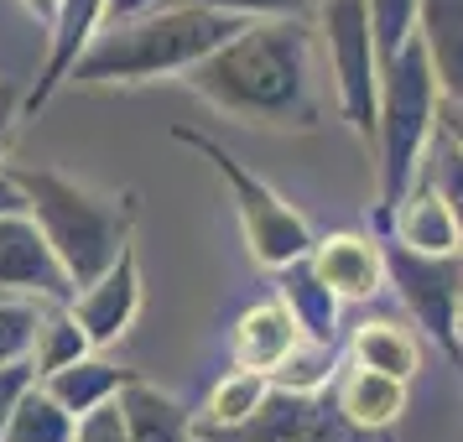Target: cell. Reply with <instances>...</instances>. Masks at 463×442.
Here are the masks:
<instances>
[{
    "label": "cell",
    "instance_id": "cell-1",
    "mask_svg": "<svg viewBox=\"0 0 463 442\" xmlns=\"http://www.w3.org/2000/svg\"><path fill=\"white\" fill-rule=\"evenodd\" d=\"M313 26L307 16H255L219 42L198 68L183 73V84L250 126H317V79H313Z\"/></svg>",
    "mask_w": 463,
    "mask_h": 442
},
{
    "label": "cell",
    "instance_id": "cell-2",
    "mask_svg": "<svg viewBox=\"0 0 463 442\" xmlns=\"http://www.w3.org/2000/svg\"><path fill=\"white\" fill-rule=\"evenodd\" d=\"M240 26H245V16L198 5V0H177V5H156V11L126 16V22H109L84 52V63L73 68V84L120 89L151 84V79H183L219 42H230Z\"/></svg>",
    "mask_w": 463,
    "mask_h": 442
},
{
    "label": "cell",
    "instance_id": "cell-3",
    "mask_svg": "<svg viewBox=\"0 0 463 442\" xmlns=\"http://www.w3.org/2000/svg\"><path fill=\"white\" fill-rule=\"evenodd\" d=\"M22 183L26 213L37 219L47 245L58 250L63 271L73 287H89L94 276H105L120 255L130 250V224H136V193L126 198H99V193L79 188L73 177L47 167H11Z\"/></svg>",
    "mask_w": 463,
    "mask_h": 442
},
{
    "label": "cell",
    "instance_id": "cell-4",
    "mask_svg": "<svg viewBox=\"0 0 463 442\" xmlns=\"http://www.w3.org/2000/svg\"><path fill=\"white\" fill-rule=\"evenodd\" d=\"M442 126V89L438 73L427 63L421 42L401 47L385 58L380 73V109H375V188H380V209L401 203L411 183L427 167L432 136Z\"/></svg>",
    "mask_w": 463,
    "mask_h": 442
},
{
    "label": "cell",
    "instance_id": "cell-5",
    "mask_svg": "<svg viewBox=\"0 0 463 442\" xmlns=\"http://www.w3.org/2000/svg\"><path fill=\"white\" fill-rule=\"evenodd\" d=\"M183 146H193L203 162H213V172L224 177V188L234 198V213H240V230H245V245L250 255L266 266V271H287L292 260H307L313 255V240L317 234L307 230V219L281 198L276 188H266L234 151H224L219 141L198 136V130H172Z\"/></svg>",
    "mask_w": 463,
    "mask_h": 442
},
{
    "label": "cell",
    "instance_id": "cell-6",
    "mask_svg": "<svg viewBox=\"0 0 463 442\" xmlns=\"http://www.w3.org/2000/svg\"><path fill=\"white\" fill-rule=\"evenodd\" d=\"M317 37L328 47V73H334L338 115L349 120L359 141H375V109H380V58L370 5L364 0H317Z\"/></svg>",
    "mask_w": 463,
    "mask_h": 442
},
{
    "label": "cell",
    "instance_id": "cell-7",
    "mask_svg": "<svg viewBox=\"0 0 463 442\" xmlns=\"http://www.w3.org/2000/svg\"><path fill=\"white\" fill-rule=\"evenodd\" d=\"M385 266H391V287H396L401 307L411 313V323L438 343L442 354L458 359V370H463V338H458L463 255H421L411 245L385 240Z\"/></svg>",
    "mask_w": 463,
    "mask_h": 442
},
{
    "label": "cell",
    "instance_id": "cell-8",
    "mask_svg": "<svg viewBox=\"0 0 463 442\" xmlns=\"http://www.w3.org/2000/svg\"><path fill=\"white\" fill-rule=\"evenodd\" d=\"M73 276L63 271L58 250L47 245L32 213H0V296L32 302H73Z\"/></svg>",
    "mask_w": 463,
    "mask_h": 442
},
{
    "label": "cell",
    "instance_id": "cell-9",
    "mask_svg": "<svg viewBox=\"0 0 463 442\" xmlns=\"http://www.w3.org/2000/svg\"><path fill=\"white\" fill-rule=\"evenodd\" d=\"M109 26V0H58L52 22H47V58L37 84L26 89L22 115H37V109L58 94L63 84H73V68L84 63V52L94 47V37Z\"/></svg>",
    "mask_w": 463,
    "mask_h": 442
},
{
    "label": "cell",
    "instance_id": "cell-10",
    "mask_svg": "<svg viewBox=\"0 0 463 442\" xmlns=\"http://www.w3.org/2000/svg\"><path fill=\"white\" fill-rule=\"evenodd\" d=\"M313 271L328 281L338 302H370L380 287H391V266H385V240L359 230H334L313 240Z\"/></svg>",
    "mask_w": 463,
    "mask_h": 442
},
{
    "label": "cell",
    "instance_id": "cell-11",
    "mask_svg": "<svg viewBox=\"0 0 463 442\" xmlns=\"http://www.w3.org/2000/svg\"><path fill=\"white\" fill-rule=\"evenodd\" d=\"M302 338L307 334H302L297 313L287 307V296L276 292V296H266V302H250V307L230 323V359L245 364V370L276 375V370L297 354Z\"/></svg>",
    "mask_w": 463,
    "mask_h": 442
},
{
    "label": "cell",
    "instance_id": "cell-12",
    "mask_svg": "<svg viewBox=\"0 0 463 442\" xmlns=\"http://www.w3.org/2000/svg\"><path fill=\"white\" fill-rule=\"evenodd\" d=\"M68 307H73V317L89 328L94 349L115 343V338L136 323V313H141V266H136V255L126 250L105 276H94L89 287H79Z\"/></svg>",
    "mask_w": 463,
    "mask_h": 442
},
{
    "label": "cell",
    "instance_id": "cell-13",
    "mask_svg": "<svg viewBox=\"0 0 463 442\" xmlns=\"http://www.w3.org/2000/svg\"><path fill=\"white\" fill-rule=\"evenodd\" d=\"M380 213H385V240L411 245L421 255H463L453 209H448V198L438 193L432 177H417L401 203H391V209H380Z\"/></svg>",
    "mask_w": 463,
    "mask_h": 442
},
{
    "label": "cell",
    "instance_id": "cell-14",
    "mask_svg": "<svg viewBox=\"0 0 463 442\" xmlns=\"http://www.w3.org/2000/svg\"><path fill=\"white\" fill-rule=\"evenodd\" d=\"M406 385H411V380L344 359V370H338V380H334V406L354 421V427H364V432H391V427L406 417Z\"/></svg>",
    "mask_w": 463,
    "mask_h": 442
},
{
    "label": "cell",
    "instance_id": "cell-15",
    "mask_svg": "<svg viewBox=\"0 0 463 442\" xmlns=\"http://www.w3.org/2000/svg\"><path fill=\"white\" fill-rule=\"evenodd\" d=\"M417 42L438 73L442 105L463 99V0H421Z\"/></svg>",
    "mask_w": 463,
    "mask_h": 442
},
{
    "label": "cell",
    "instance_id": "cell-16",
    "mask_svg": "<svg viewBox=\"0 0 463 442\" xmlns=\"http://www.w3.org/2000/svg\"><path fill=\"white\" fill-rule=\"evenodd\" d=\"M120 406H126L130 442H198V421L183 411V400L146 385L141 375L120 390Z\"/></svg>",
    "mask_w": 463,
    "mask_h": 442
},
{
    "label": "cell",
    "instance_id": "cell-17",
    "mask_svg": "<svg viewBox=\"0 0 463 442\" xmlns=\"http://www.w3.org/2000/svg\"><path fill=\"white\" fill-rule=\"evenodd\" d=\"M130 380H136L130 370L99 359V349H94V354H84V359H73V364H63V370H52V375H43V385L63 400L73 417H89L94 406L120 400V390H126Z\"/></svg>",
    "mask_w": 463,
    "mask_h": 442
},
{
    "label": "cell",
    "instance_id": "cell-18",
    "mask_svg": "<svg viewBox=\"0 0 463 442\" xmlns=\"http://www.w3.org/2000/svg\"><path fill=\"white\" fill-rule=\"evenodd\" d=\"M271 396V375H260V370H245V364H234L230 375L213 380L209 400H203V421H198V442L219 437V432H234L240 421H250L260 411V400Z\"/></svg>",
    "mask_w": 463,
    "mask_h": 442
},
{
    "label": "cell",
    "instance_id": "cell-19",
    "mask_svg": "<svg viewBox=\"0 0 463 442\" xmlns=\"http://www.w3.org/2000/svg\"><path fill=\"white\" fill-rule=\"evenodd\" d=\"M276 292L287 296V307L297 313L302 334L317 343H338V296L328 292V281L313 271V260H292L287 271H276Z\"/></svg>",
    "mask_w": 463,
    "mask_h": 442
},
{
    "label": "cell",
    "instance_id": "cell-20",
    "mask_svg": "<svg viewBox=\"0 0 463 442\" xmlns=\"http://www.w3.org/2000/svg\"><path fill=\"white\" fill-rule=\"evenodd\" d=\"M349 359L370 364V370H385V375H401V380H417V370H421L417 334H406L391 317H364L349 334Z\"/></svg>",
    "mask_w": 463,
    "mask_h": 442
},
{
    "label": "cell",
    "instance_id": "cell-21",
    "mask_svg": "<svg viewBox=\"0 0 463 442\" xmlns=\"http://www.w3.org/2000/svg\"><path fill=\"white\" fill-rule=\"evenodd\" d=\"M73 432H79V417L47 390L43 380H32L26 396L16 400V411H11L5 442H73Z\"/></svg>",
    "mask_w": 463,
    "mask_h": 442
},
{
    "label": "cell",
    "instance_id": "cell-22",
    "mask_svg": "<svg viewBox=\"0 0 463 442\" xmlns=\"http://www.w3.org/2000/svg\"><path fill=\"white\" fill-rule=\"evenodd\" d=\"M84 354H94L89 328L73 317L68 302H52L43 313V323H37V343H32V370H37V380L52 375V370H63V364H73V359H84Z\"/></svg>",
    "mask_w": 463,
    "mask_h": 442
},
{
    "label": "cell",
    "instance_id": "cell-23",
    "mask_svg": "<svg viewBox=\"0 0 463 442\" xmlns=\"http://www.w3.org/2000/svg\"><path fill=\"white\" fill-rule=\"evenodd\" d=\"M338 370H344V354H338V343H317V338H302V343H297V354L271 375V385H281V390H297V396H323V390H328V385L338 380Z\"/></svg>",
    "mask_w": 463,
    "mask_h": 442
},
{
    "label": "cell",
    "instance_id": "cell-24",
    "mask_svg": "<svg viewBox=\"0 0 463 442\" xmlns=\"http://www.w3.org/2000/svg\"><path fill=\"white\" fill-rule=\"evenodd\" d=\"M52 302H32V296H0V370L16 364V359H32V343H37V323Z\"/></svg>",
    "mask_w": 463,
    "mask_h": 442
},
{
    "label": "cell",
    "instance_id": "cell-25",
    "mask_svg": "<svg viewBox=\"0 0 463 442\" xmlns=\"http://www.w3.org/2000/svg\"><path fill=\"white\" fill-rule=\"evenodd\" d=\"M421 177H432V183H438V193L448 198V209H453L458 240H463V146L453 141V130H448V126H438V136H432V151H427Z\"/></svg>",
    "mask_w": 463,
    "mask_h": 442
},
{
    "label": "cell",
    "instance_id": "cell-26",
    "mask_svg": "<svg viewBox=\"0 0 463 442\" xmlns=\"http://www.w3.org/2000/svg\"><path fill=\"white\" fill-rule=\"evenodd\" d=\"M287 442H385V432H364V427H354V421L338 411L334 396H317L307 421Z\"/></svg>",
    "mask_w": 463,
    "mask_h": 442
},
{
    "label": "cell",
    "instance_id": "cell-27",
    "mask_svg": "<svg viewBox=\"0 0 463 442\" xmlns=\"http://www.w3.org/2000/svg\"><path fill=\"white\" fill-rule=\"evenodd\" d=\"M370 5V26H375V42L380 58H391L401 47L417 37V16H421V0H364Z\"/></svg>",
    "mask_w": 463,
    "mask_h": 442
},
{
    "label": "cell",
    "instance_id": "cell-28",
    "mask_svg": "<svg viewBox=\"0 0 463 442\" xmlns=\"http://www.w3.org/2000/svg\"><path fill=\"white\" fill-rule=\"evenodd\" d=\"M73 442H130L126 406H120V400H105V406H94L89 417H79V432H73Z\"/></svg>",
    "mask_w": 463,
    "mask_h": 442
},
{
    "label": "cell",
    "instance_id": "cell-29",
    "mask_svg": "<svg viewBox=\"0 0 463 442\" xmlns=\"http://www.w3.org/2000/svg\"><path fill=\"white\" fill-rule=\"evenodd\" d=\"M198 5H219V11H234V16H307L317 11V0H198Z\"/></svg>",
    "mask_w": 463,
    "mask_h": 442
},
{
    "label": "cell",
    "instance_id": "cell-30",
    "mask_svg": "<svg viewBox=\"0 0 463 442\" xmlns=\"http://www.w3.org/2000/svg\"><path fill=\"white\" fill-rule=\"evenodd\" d=\"M37 380L32 370V359H16V364H5L0 370V442H5V427H11V411H16V400L26 396V385Z\"/></svg>",
    "mask_w": 463,
    "mask_h": 442
},
{
    "label": "cell",
    "instance_id": "cell-31",
    "mask_svg": "<svg viewBox=\"0 0 463 442\" xmlns=\"http://www.w3.org/2000/svg\"><path fill=\"white\" fill-rule=\"evenodd\" d=\"M22 105H26V94L0 79V151H5V141H11V126L22 120Z\"/></svg>",
    "mask_w": 463,
    "mask_h": 442
},
{
    "label": "cell",
    "instance_id": "cell-32",
    "mask_svg": "<svg viewBox=\"0 0 463 442\" xmlns=\"http://www.w3.org/2000/svg\"><path fill=\"white\" fill-rule=\"evenodd\" d=\"M26 198H22V183L11 177V167H0V213H22Z\"/></svg>",
    "mask_w": 463,
    "mask_h": 442
},
{
    "label": "cell",
    "instance_id": "cell-33",
    "mask_svg": "<svg viewBox=\"0 0 463 442\" xmlns=\"http://www.w3.org/2000/svg\"><path fill=\"white\" fill-rule=\"evenodd\" d=\"M442 126L453 130V141L463 146V99H458V105H442Z\"/></svg>",
    "mask_w": 463,
    "mask_h": 442
},
{
    "label": "cell",
    "instance_id": "cell-34",
    "mask_svg": "<svg viewBox=\"0 0 463 442\" xmlns=\"http://www.w3.org/2000/svg\"><path fill=\"white\" fill-rule=\"evenodd\" d=\"M22 11H26V16H37V22H52V11H58V0H22Z\"/></svg>",
    "mask_w": 463,
    "mask_h": 442
},
{
    "label": "cell",
    "instance_id": "cell-35",
    "mask_svg": "<svg viewBox=\"0 0 463 442\" xmlns=\"http://www.w3.org/2000/svg\"><path fill=\"white\" fill-rule=\"evenodd\" d=\"M458 338H463V276H458Z\"/></svg>",
    "mask_w": 463,
    "mask_h": 442
}]
</instances>
